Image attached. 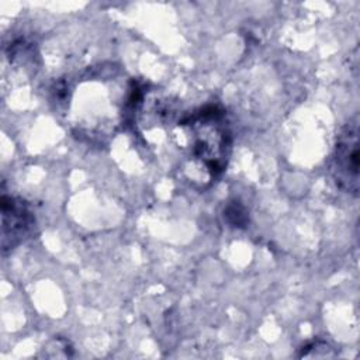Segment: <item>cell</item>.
Instances as JSON below:
<instances>
[{"mask_svg":"<svg viewBox=\"0 0 360 360\" xmlns=\"http://www.w3.org/2000/svg\"><path fill=\"white\" fill-rule=\"evenodd\" d=\"M222 215L226 224H229V226H233V228H245L249 222L248 210L240 201H236V200L229 201L225 205Z\"/></svg>","mask_w":360,"mask_h":360,"instance_id":"obj_4","label":"cell"},{"mask_svg":"<svg viewBox=\"0 0 360 360\" xmlns=\"http://www.w3.org/2000/svg\"><path fill=\"white\" fill-rule=\"evenodd\" d=\"M335 184L353 197L359 195V117L346 122L336 136L330 160Z\"/></svg>","mask_w":360,"mask_h":360,"instance_id":"obj_2","label":"cell"},{"mask_svg":"<svg viewBox=\"0 0 360 360\" xmlns=\"http://www.w3.org/2000/svg\"><path fill=\"white\" fill-rule=\"evenodd\" d=\"M177 129L187 141L183 163L187 180L200 183L202 188L211 186L225 170L231 152L225 111L214 104L200 107L179 120Z\"/></svg>","mask_w":360,"mask_h":360,"instance_id":"obj_1","label":"cell"},{"mask_svg":"<svg viewBox=\"0 0 360 360\" xmlns=\"http://www.w3.org/2000/svg\"><path fill=\"white\" fill-rule=\"evenodd\" d=\"M1 250L6 256L30 239L37 226L34 211L22 197L1 193Z\"/></svg>","mask_w":360,"mask_h":360,"instance_id":"obj_3","label":"cell"}]
</instances>
